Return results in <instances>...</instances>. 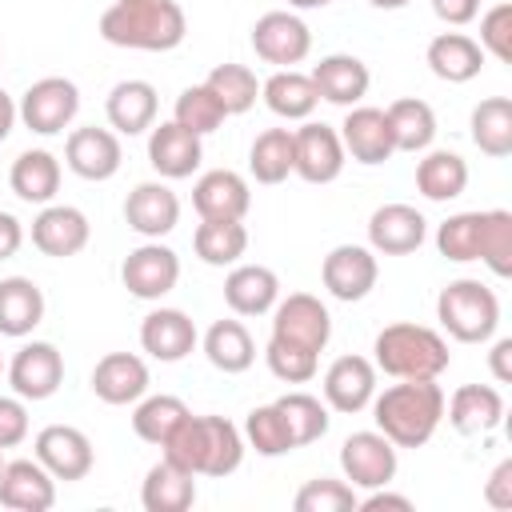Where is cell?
I'll use <instances>...</instances> for the list:
<instances>
[{
  "instance_id": "6da1fadb",
  "label": "cell",
  "mask_w": 512,
  "mask_h": 512,
  "mask_svg": "<svg viewBox=\"0 0 512 512\" xmlns=\"http://www.w3.org/2000/svg\"><path fill=\"white\" fill-rule=\"evenodd\" d=\"M164 460L192 476H232L244 460V432L228 416H184L160 444Z\"/></svg>"
},
{
  "instance_id": "7a4b0ae2",
  "label": "cell",
  "mask_w": 512,
  "mask_h": 512,
  "mask_svg": "<svg viewBox=\"0 0 512 512\" xmlns=\"http://www.w3.org/2000/svg\"><path fill=\"white\" fill-rule=\"evenodd\" d=\"M372 420L396 448H420L444 420V392L436 380H396L372 396Z\"/></svg>"
},
{
  "instance_id": "3957f363",
  "label": "cell",
  "mask_w": 512,
  "mask_h": 512,
  "mask_svg": "<svg viewBox=\"0 0 512 512\" xmlns=\"http://www.w3.org/2000/svg\"><path fill=\"white\" fill-rule=\"evenodd\" d=\"M100 36L116 48L172 52L184 44L188 20L176 0H116L100 12Z\"/></svg>"
},
{
  "instance_id": "277c9868",
  "label": "cell",
  "mask_w": 512,
  "mask_h": 512,
  "mask_svg": "<svg viewBox=\"0 0 512 512\" xmlns=\"http://www.w3.org/2000/svg\"><path fill=\"white\" fill-rule=\"evenodd\" d=\"M372 364L376 372L392 380H436L448 368V340L428 324H388L372 340Z\"/></svg>"
},
{
  "instance_id": "5b68a950",
  "label": "cell",
  "mask_w": 512,
  "mask_h": 512,
  "mask_svg": "<svg viewBox=\"0 0 512 512\" xmlns=\"http://www.w3.org/2000/svg\"><path fill=\"white\" fill-rule=\"evenodd\" d=\"M436 320L440 328L460 344H484L496 336L500 324V300L480 280H452L436 296Z\"/></svg>"
},
{
  "instance_id": "8992f818",
  "label": "cell",
  "mask_w": 512,
  "mask_h": 512,
  "mask_svg": "<svg viewBox=\"0 0 512 512\" xmlns=\"http://www.w3.org/2000/svg\"><path fill=\"white\" fill-rule=\"evenodd\" d=\"M16 112H20L28 132L60 136L76 120V112H80V88L68 76H44V80L28 84V92L20 96Z\"/></svg>"
},
{
  "instance_id": "52a82bcc",
  "label": "cell",
  "mask_w": 512,
  "mask_h": 512,
  "mask_svg": "<svg viewBox=\"0 0 512 512\" xmlns=\"http://www.w3.org/2000/svg\"><path fill=\"white\" fill-rule=\"evenodd\" d=\"M272 340L296 344L308 352H324L332 340V316L312 292H288L284 300L272 304Z\"/></svg>"
},
{
  "instance_id": "ba28073f",
  "label": "cell",
  "mask_w": 512,
  "mask_h": 512,
  "mask_svg": "<svg viewBox=\"0 0 512 512\" xmlns=\"http://www.w3.org/2000/svg\"><path fill=\"white\" fill-rule=\"evenodd\" d=\"M344 144L332 124L304 120L292 132V172L308 184H332L344 172Z\"/></svg>"
},
{
  "instance_id": "9c48e42d",
  "label": "cell",
  "mask_w": 512,
  "mask_h": 512,
  "mask_svg": "<svg viewBox=\"0 0 512 512\" xmlns=\"http://www.w3.org/2000/svg\"><path fill=\"white\" fill-rule=\"evenodd\" d=\"M396 444L384 436V432H376V428H368V432H352L344 444H340V468H344V480L352 484V488H384V484H392V476H396Z\"/></svg>"
},
{
  "instance_id": "30bf717a",
  "label": "cell",
  "mask_w": 512,
  "mask_h": 512,
  "mask_svg": "<svg viewBox=\"0 0 512 512\" xmlns=\"http://www.w3.org/2000/svg\"><path fill=\"white\" fill-rule=\"evenodd\" d=\"M120 280L124 288L136 296V300H160L176 288L180 280V256L160 244V240H148L140 248H132L120 264Z\"/></svg>"
},
{
  "instance_id": "8fae6325",
  "label": "cell",
  "mask_w": 512,
  "mask_h": 512,
  "mask_svg": "<svg viewBox=\"0 0 512 512\" xmlns=\"http://www.w3.org/2000/svg\"><path fill=\"white\" fill-rule=\"evenodd\" d=\"M252 48L264 64H276V68H292L300 64L308 52H312V32L308 24L296 16V12H264L256 24H252Z\"/></svg>"
},
{
  "instance_id": "7c38bea8",
  "label": "cell",
  "mask_w": 512,
  "mask_h": 512,
  "mask_svg": "<svg viewBox=\"0 0 512 512\" xmlns=\"http://www.w3.org/2000/svg\"><path fill=\"white\" fill-rule=\"evenodd\" d=\"M376 276H380V264H376V252L364 248V244H336L324 264H320V280L324 288L344 300V304H356L364 300L372 288H376Z\"/></svg>"
},
{
  "instance_id": "4fadbf2b",
  "label": "cell",
  "mask_w": 512,
  "mask_h": 512,
  "mask_svg": "<svg viewBox=\"0 0 512 512\" xmlns=\"http://www.w3.org/2000/svg\"><path fill=\"white\" fill-rule=\"evenodd\" d=\"M8 384L20 400H48L64 384V356L48 340L24 344L8 364Z\"/></svg>"
},
{
  "instance_id": "5bb4252c",
  "label": "cell",
  "mask_w": 512,
  "mask_h": 512,
  "mask_svg": "<svg viewBox=\"0 0 512 512\" xmlns=\"http://www.w3.org/2000/svg\"><path fill=\"white\" fill-rule=\"evenodd\" d=\"M32 448H36V460H40L56 480H64V484L84 480V476L92 472V464H96L92 440H88L80 428H72V424H48V428H40Z\"/></svg>"
},
{
  "instance_id": "9a60e30c",
  "label": "cell",
  "mask_w": 512,
  "mask_h": 512,
  "mask_svg": "<svg viewBox=\"0 0 512 512\" xmlns=\"http://www.w3.org/2000/svg\"><path fill=\"white\" fill-rule=\"evenodd\" d=\"M120 160H124V148L112 128L88 124V128H72L64 140V164L80 180H112L120 172Z\"/></svg>"
},
{
  "instance_id": "2e32d148",
  "label": "cell",
  "mask_w": 512,
  "mask_h": 512,
  "mask_svg": "<svg viewBox=\"0 0 512 512\" xmlns=\"http://www.w3.org/2000/svg\"><path fill=\"white\" fill-rule=\"evenodd\" d=\"M124 220L144 240H160L180 224V196L164 180H144L124 200Z\"/></svg>"
},
{
  "instance_id": "e0dca14e",
  "label": "cell",
  "mask_w": 512,
  "mask_h": 512,
  "mask_svg": "<svg viewBox=\"0 0 512 512\" xmlns=\"http://www.w3.org/2000/svg\"><path fill=\"white\" fill-rule=\"evenodd\" d=\"M88 236H92V224L72 204H44L40 216L32 220V244L52 260H68V256L84 252Z\"/></svg>"
},
{
  "instance_id": "ac0fdd59",
  "label": "cell",
  "mask_w": 512,
  "mask_h": 512,
  "mask_svg": "<svg viewBox=\"0 0 512 512\" xmlns=\"http://www.w3.org/2000/svg\"><path fill=\"white\" fill-rule=\"evenodd\" d=\"M376 396V364L368 356H336L324 372V404L332 412H364Z\"/></svg>"
},
{
  "instance_id": "d6986e66",
  "label": "cell",
  "mask_w": 512,
  "mask_h": 512,
  "mask_svg": "<svg viewBox=\"0 0 512 512\" xmlns=\"http://www.w3.org/2000/svg\"><path fill=\"white\" fill-rule=\"evenodd\" d=\"M0 504L12 512H48L56 504V476L40 460H4Z\"/></svg>"
},
{
  "instance_id": "ffe728a7",
  "label": "cell",
  "mask_w": 512,
  "mask_h": 512,
  "mask_svg": "<svg viewBox=\"0 0 512 512\" xmlns=\"http://www.w3.org/2000/svg\"><path fill=\"white\" fill-rule=\"evenodd\" d=\"M204 160V144L196 132L180 128L176 120H164V124H152L148 128V164L164 176V180H184L200 168Z\"/></svg>"
},
{
  "instance_id": "44dd1931",
  "label": "cell",
  "mask_w": 512,
  "mask_h": 512,
  "mask_svg": "<svg viewBox=\"0 0 512 512\" xmlns=\"http://www.w3.org/2000/svg\"><path fill=\"white\" fill-rule=\"evenodd\" d=\"M192 208L200 220H244L252 208L248 180L232 168H212L192 184Z\"/></svg>"
},
{
  "instance_id": "7402d4cb",
  "label": "cell",
  "mask_w": 512,
  "mask_h": 512,
  "mask_svg": "<svg viewBox=\"0 0 512 512\" xmlns=\"http://www.w3.org/2000/svg\"><path fill=\"white\" fill-rule=\"evenodd\" d=\"M340 144L344 152L356 160V164H384L396 144H392V128H388V116L384 108H368V104H356L348 108L344 124H340Z\"/></svg>"
},
{
  "instance_id": "603a6c76",
  "label": "cell",
  "mask_w": 512,
  "mask_h": 512,
  "mask_svg": "<svg viewBox=\"0 0 512 512\" xmlns=\"http://www.w3.org/2000/svg\"><path fill=\"white\" fill-rule=\"evenodd\" d=\"M428 236V220L412 208V204H380L368 216V244L372 252L384 256H408L424 244Z\"/></svg>"
},
{
  "instance_id": "cb8c5ba5",
  "label": "cell",
  "mask_w": 512,
  "mask_h": 512,
  "mask_svg": "<svg viewBox=\"0 0 512 512\" xmlns=\"http://www.w3.org/2000/svg\"><path fill=\"white\" fill-rule=\"evenodd\" d=\"M308 76L316 84V96L328 100V104H340V108H356L368 96V84H372L368 64L360 56H352V52L324 56Z\"/></svg>"
},
{
  "instance_id": "d4e9b609",
  "label": "cell",
  "mask_w": 512,
  "mask_h": 512,
  "mask_svg": "<svg viewBox=\"0 0 512 512\" xmlns=\"http://www.w3.org/2000/svg\"><path fill=\"white\" fill-rule=\"evenodd\" d=\"M140 348L160 360V364H176L196 348V324L188 312L180 308H152L140 324Z\"/></svg>"
},
{
  "instance_id": "484cf974",
  "label": "cell",
  "mask_w": 512,
  "mask_h": 512,
  "mask_svg": "<svg viewBox=\"0 0 512 512\" xmlns=\"http://www.w3.org/2000/svg\"><path fill=\"white\" fill-rule=\"evenodd\" d=\"M148 384H152L148 364L136 352H108L92 368V392L104 404H116V408L120 404H136L148 392Z\"/></svg>"
},
{
  "instance_id": "4316f807",
  "label": "cell",
  "mask_w": 512,
  "mask_h": 512,
  "mask_svg": "<svg viewBox=\"0 0 512 512\" xmlns=\"http://www.w3.org/2000/svg\"><path fill=\"white\" fill-rule=\"evenodd\" d=\"M444 412L460 436H488L504 420V396L492 384H460L444 404Z\"/></svg>"
},
{
  "instance_id": "83f0119b",
  "label": "cell",
  "mask_w": 512,
  "mask_h": 512,
  "mask_svg": "<svg viewBox=\"0 0 512 512\" xmlns=\"http://www.w3.org/2000/svg\"><path fill=\"white\" fill-rule=\"evenodd\" d=\"M280 300V276L268 264H232L224 276V304L236 316H264Z\"/></svg>"
},
{
  "instance_id": "f1b7e54d",
  "label": "cell",
  "mask_w": 512,
  "mask_h": 512,
  "mask_svg": "<svg viewBox=\"0 0 512 512\" xmlns=\"http://www.w3.org/2000/svg\"><path fill=\"white\" fill-rule=\"evenodd\" d=\"M156 108H160V96L148 80H120L104 100V116H108L112 132H120V136L148 132L156 124Z\"/></svg>"
},
{
  "instance_id": "f546056e",
  "label": "cell",
  "mask_w": 512,
  "mask_h": 512,
  "mask_svg": "<svg viewBox=\"0 0 512 512\" xmlns=\"http://www.w3.org/2000/svg\"><path fill=\"white\" fill-rule=\"evenodd\" d=\"M424 60H428V68H432L436 80L468 84V80H476L480 68H484V48H480L468 32H440V36H432Z\"/></svg>"
},
{
  "instance_id": "4dcf8cb0",
  "label": "cell",
  "mask_w": 512,
  "mask_h": 512,
  "mask_svg": "<svg viewBox=\"0 0 512 512\" xmlns=\"http://www.w3.org/2000/svg\"><path fill=\"white\" fill-rule=\"evenodd\" d=\"M140 504L144 512H188L196 504V476L160 456L140 484Z\"/></svg>"
},
{
  "instance_id": "1f68e13d",
  "label": "cell",
  "mask_w": 512,
  "mask_h": 512,
  "mask_svg": "<svg viewBox=\"0 0 512 512\" xmlns=\"http://www.w3.org/2000/svg\"><path fill=\"white\" fill-rule=\"evenodd\" d=\"M8 184L24 204H52V196L60 192V160L48 148H28L12 160Z\"/></svg>"
},
{
  "instance_id": "d6a6232c",
  "label": "cell",
  "mask_w": 512,
  "mask_h": 512,
  "mask_svg": "<svg viewBox=\"0 0 512 512\" xmlns=\"http://www.w3.org/2000/svg\"><path fill=\"white\" fill-rule=\"evenodd\" d=\"M44 320V292L28 276L0 280V336H28Z\"/></svg>"
},
{
  "instance_id": "836d02e7",
  "label": "cell",
  "mask_w": 512,
  "mask_h": 512,
  "mask_svg": "<svg viewBox=\"0 0 512 512\" xmlns=\"http://www.w3.org/2000/svg\"><path fill=\"white\" fill-rule=\"evenodd\" d=\"M260 96H264L268 112H276L280 120H308V116L316 112V104H320L312 76H304V72H296V68L272 72V76L260 84Z\"/></svg>"
},
{
  "instance_id": "e575fe53",
  "label": "cell",
  "mask_w": 512,
  "mask_h": 512,
  "mask_svg": "<svg viewBox=\"0 0 512 512\" xmlns=\"http://www.w3.org/2000/svg\"><path fill=\"white\" fill-rule=\"evenodd\" d=\"M388 128H392V144L396 152H424L436 140V112L428 100L416 96H400L384 108Z\"/></svg>"
},
{
  "instance_id": "d590c367",
  "label": "cell",
  "mask_w": 512,
  "mask_h": 512,
  "mask_svg": "<svg viewBox=\"0 0 512 512\" xmlns=\"http://www.w3.org/2000/svg\"><path fill=\"white\" fill-rule=\"evenodd\" d=\"M416 188L424 200L432 204H444V200H456L464 188H468V164L460 152H448V148H436L428 152L420 164H416Z\"/></svg>"
},
{
  "instance_id": "8d00e7d4",
  "label": "cell",
  "mask_w": 512,
  "mask_h": 512,
  "mask_svg": "<svg viewBox=\"0 0 512 512\" xmlns=\"http://www.w3.org/2000/svg\"><path fill=\"white\" fill-rule=\"evenodd\" d=\"M204 356H208V364L220 368L224 376L248 372L252 360H256L252 332H248L240 320H216V324L204 332Z\"/></svg>"
},
{
  "instance_id": "74e56055",
  "label": "cell",
  "mask_w": 512,
  "mask_h": 512,
  "mask_svg": "<svg viewBox=\"0 0 512 512\" xmlns=\"http://www.w3.org/2000/svg\"><path fill=\"white\" fill-rule=\"evenodd\" d=\"M192 248L208 268H232L248 252V228L244 220H200L192 232Z\"/></svg>"
},
{
  "instance_id": "f35d334b",
  "label": "cell",
  "mask_w": 512,
  "mask_h": 512,
  "mask_svg": "<svg viewBox=\"0 0 512 512\" xmlns=\"http://www.w3.org/2000/svg\"><path fill=\"white\" fill-rule=\"evenodd\" d=\"M472 144L492 156V160H504L512 152V100L508 96H488L472 108Z\"/></svg>"
},
{
  "instance_id": "ab89813d",
  "label": "cell",
  "mask_w": 512,
  "mask_h": 512,
  "mask_svg": "<svg viewBox=\"0 0 512 512\" xmlns=\"http://www.w3.org/2000/svg\"><path fill=\"white\" fill-rule=\"evenodd\" d=\"M248 172L256 184H284L292 176V132L264 128L248 148Z\"/></svg>"
},
{
  "instance_id": "60d3db41",
  "label": "cell",
  "mask_w": 512,
  "mask_h": 512,
  "mask_svg": "<svg viewBox=\"0 0 512 512\" xmlns=\"http://www.w3.org/2000/svg\"><path fill=\"white\" fill-rule=\"evenodd\" d=\"M276 408H280V416H284V424H288V432H292V444L296 448H304V444H316L324 432H328V404L320 400V396H312V392H284L280 400H272Z\"/></svg>"
},
{
  "instance_id": "b9f144b4",
  "label": "cell",
  "mask_w": 512,
  "mask_h": 512,
  "mask_svg": "<svg viewBox=\"0 0 512 512\" xmlns=\"http://www.w3.org/2000/svg\"><path fill=\"white\" fill-rule=\"evenodd\" d=\"M204 84H208V92L224 104V112L228 116H244L252 104H256V96H260V80H256V72L248 68V64H216L208 76H204Z\"/></svg>"
},
{
  "instance_id": "7bdbcfd3",
  "label": "cell",
  "mask_w": 512,
  "mask_h": 512,
  "mask_svg": "<svg viewBox=\"0 0 512 512\" xmlns=\"http://www.w3.org/2000/svg\"><path fill=\"white\" fill-rule=\"evenodd\" d=\"M188 416V404L180 396H140L136 400V412H132V432L144 440V444H164L168 432Z\"/></svg>"
},
{
  "instance_id": "ee69618b",
  "label": "cell",
  "mask_w": 512,
  "mask_h": 512,
  "mask_svg": "<svg viewBox=\"0 0 512 512\" xmlns=\"http://www.w3.org/2000/svg\"><path fill=\"white\" fill-rule=\"evenodd\" d=\"M476 260H484L488 272L500 276V280L512 276V212H508V208H488V212H484Z\"/></svg>"
},
{
  "instance_id": "f6af8a7d",
  "label": "cell",
  "mask_w": 512,
  "mask_h": 512,
  "mask_svg": "<svg viewBox=\"0 0 512 512\" xmlns=\"http://www.w3.org/2000/svg\"><path fill=\"white\" fill-rule=\"evenodd\" d=\"M244 440H248V448H256V456H268V460L284 456V452H296L292 432H288L276 404H260L244 416Z\"/></svg>"
},
{
  "instance_id": "bcb514c9",
  "label": "cell",
  "mask_w": 512,
  "mask_h": 512,
  "mask_svg": "<svg viewBox=\"0 0 512 512\" xmlns=\"http://www.w3.org/2000/svg\"><path fill=\"white\" fill-rule=\"evenodd\" d=\"M172 120H176L180 128L196 132V136H208V132H216V128L228 120V112H224V104L208 92V84H192V88H184V92L176 96Z\"/></svg>"
},
{
  "instance_id": "7dc6e473",
  "label": "cell",
  "mask_w": 512,
  "mask_h": 512,
  "mask_svg": "<svg viewBox=\"0 0 512 512\" xmlns=\"http://www.w3.org/2000/svg\"><path fill=\"white\" fill-rule=\"evenodd\" d=\"M480 220H484V212H456V216H448L436 228L440 256L444 260H456V264L476 260V252H480Z\"/></svg>"
},
{
  "instance_id": "c3c4849f",
  "label": "cell",
  "mask_w": 512,
  "mask_h": 512,
  "mask_svg": "<svg viewBox=\"0 0 512 512\" xmlns=\"http://www.w3.org/2000/svg\"><path fill=\"white\" fill-rule=\"evenodd\" d=\"M356 488L348 480H332V476H320V480H308L292 508L296 512H356Z\"/></svg>"
},
{
  "instance_id": "681fc988",
  "label": "cell",
  "mask_w": 512,
  "mask_h": 512,
  "mask_svg": "<svg viewBox=\"0 0 512 512\" xmlns=\"http://www.w3.org/2000/svg\"><path fill=\"white\" fill-rule=\"evenodd\" d=\"M264 360H268V372L284 384H308L320 368V356L308 352V348H296V344H280L268 336V348H264Z\"/></svg>"
},
{
  "instance_id": "f907efd6",
  "label": "cell",
  "mask_w": 512,
  "mask_h": 512,
  "mask_svg": "<svg viewBox=\"0 0 512 512\" xmlns=\"http://www.w3.org/2000/svg\"><path fill=\"white\" fill-rule=\"evenodd\" d=\"M484 56H496L500 64H512V4L500 0L496 8H488L480 16V40Z\"/></svg>"
},
{
  "instance_id": "816d5d0a",
  "label": "cell",
  "mask_w": 512,
  "mask_h": 512,
  "mask_svg": "<svg viewBox=\"0 0 512 512\" xmlns=\"http://www.w3.org/2000/svg\"><path fill=\"white\" fill-rule=\"evenodd\" d=\"M28 436V408L20 396H0V448H16Z\"/></svg>"
},
{
  "instance_id": "f5cc1de1",
  "label": "cell",
  "mask_w": 512,
  "mask_h": 512,
  "mask_svg": "<svg viewBox=\"0 0 512 512\" xmlns=\"http://www.w3.org/2000/svg\"><path fill=\"white\" fill-rule=\"evenodd\" d=\"M484 500H488L492 508H500V512L512 508V460H500V464L492 468V476L484 480Z\"/></svg>"
},
{
  "instance_id": "db71d44e",
  "label": "cell",
  "mask_w": 512,
  "mask_h": 512,
  "mask_svg": "<svg viewBox=\"0 0 512 512\" xmlns=\"http://www.w3.org/2000/svg\"><path fill=\"white\" fill-rule=\"evenodd\" d=\"M432 12H436L444 24L464 28V24H472V20L480 16V0H432Z\"/></svg>"
},
{
  "instance_id": "11a10c76",
  "label": "cell",
  "mask_w": 512,
  "mask_h": 512,
  "mask_svg": "<svg viewBox=\"0 0 512 512\" xmlns=\"http://www.w3.org/2000/svg\"><path fill=\"white\" fill-rule=\"evenodd\" d=\"M356 508H360V512H380V508L412 512V500H408V496H400V492H388V484H384V488H372V496L356 500Z\"/></svg>"
},
{
  "instance_id": "9f6ffc18",
  "label": "cell",
  "mask_w": 512,
  "mask_h": 512,
  "mask_svg": "<svg viewBox=\"0 0 512 512\" xmlns=\"http://www.w3.org/2000/svg\"><path fill=\"white\" fill-rule=\"evenodd\" d=\"M24 244V224L12 212H0V260H12Z\"/></svg>"
},
{
  "instance_id": "6f0895ef",
  "label": "cell",
  "mask_w": 512,
  "mask_h": 512,
  "mask_svg": "<svg viewBox=\"0 0 512 512\" xmlns=\"http://www.w3.org/2000/svg\"><path fill=\"white\" fill-rule=\"evenodd\" d=\"M488 368H492L496 384H512V340H508V336H500V340L492 344V352H488Z\"/></svg>"
},
{
  "instance_id": "680465c9",
  "label": "cell",
  "mask_w": 512,
  "mask_h": 512,
  "mask_svg": "<svg viewBox=\"0 0 512 512\" xmlns=\"http://www.w3.org/2000/svg\"><path fill=\"white\" fill-rule=\"evenodd\" d=\"M16 120H20V112H16V100L0 88V144L8 140V132L16 128Z\"/></svg>"
},
{
  "instance_id": "91938a15",
  "label": "cell",
  "mask_w": 512,
  "mask_h": 512,
  "mask_svg": "<svg viewBox=\"0 0 512 512\" xmlns=\"http://www.w3.org/2000/svg\"><path fill=\"white\" fill-rule=\"evenodd\" d=\"M368 4H372V8H388V12H392V8H404L408 0H368Z\"/></svg>"
},
{
  "instance_id": "94428289",
  "label": "cell",
  "mask_w": 512,
  "mask_h": 512,
  "mask_svg": "<svg viewBox=\"0 0 512 512\" xmlns=\"http://www.w3.org/2000/svg\"><path fill=\"white\" fill-rule=\"evenodd\" d=\"M292 8H324V4H332V0H288Z\"/></svg>"
},
{
  "instance_id": "6125c7cd",
  "label": "cell",
  "mask_w": 512,
  "mask_h": 512,
  "mask_svg": "<svg viewBox=\"0 0 512 512\" xmlns=\"http://www.w3.org/2000/svg\"><path fill=\"white\" fill-rule=\"evenodd\" d=\"M0 468H4V448H0Z\"/></svg>"
},
{
  "instance_id": "be15d7a7",
  "label": "cell",
  "mask_w": 512,
  "mask_h": 512,
  "mask_svg": "<svg viewBox=\"0 0 512 512\" xmlns=\"http://www.w3.org/2000/svg\"><path fill=\"white\" fill-rule=\"evenodd\" d=\"M0 376H4V356H0Z\"/></svg>"
}]
</instances>
